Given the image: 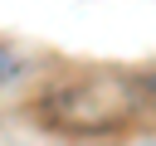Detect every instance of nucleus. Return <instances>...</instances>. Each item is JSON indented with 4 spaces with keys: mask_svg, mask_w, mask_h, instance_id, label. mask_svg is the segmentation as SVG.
Here are the masks:
<instances>
[{
    "mask_svg": "<svg viewBox=\"0 0 156 146\" xmlns=\"http://www.w3.org/2000/svg\"><path fill=\"white\" fill-rule=\"evenodd\" d=\"M141 112H151L141 78L122 73V68L68 73L34 97V117L54 131H68V136H112V131L132 127Z\"/></svg>",
    "mask_w": 156,
    "mask_h": 146,
    "instance_id": "1",
    "label": "nucleus"
},
{
    "mask_svg": "<svg viewBox=\"0 0 156 146\" xmlns=\"http://www.w3.org/2000/svg\"><path fill=\"white\" fill-rule=\"evenodd\" d=\"M5 73H10V54L0 49V78H5Z\"/></svg>",
    "mask_w": 156,
    "mask_h": 146,
    "instance_id": "2",
    "label": "nucleus"
}]
</instances>
